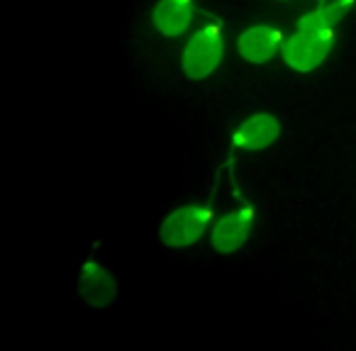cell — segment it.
Returning a JSON list of instances; mask_svg holds the SVG:
<instances>
[{"label":"cell","mask_w":356,"mask_h":351,"mask_svg":"<svg viewBox=\"0 0 356 351\" xmlns=\"http://www.w3.org/2000/svg\"><path fill=\"white\" fill-rule=\"evenodd\" d=\"M354 3L356 0H330L325 6L302 15L298 20L296 32L283 40V61L293 71H300V74L325 64L332 47H334L337 27L341 25L346 13L354 8Z\"/></svg>","instance_id":"cell-1"},{"label":"cell","mask_w":356,"mask_h":351,"mask_svg":"<svg viewBox=\"0 0 356 351\" xmlns=\"http://www.w3.org/2000/svg\"><path fill=\"white\" fill-rule=\"evenodd\" d=\"M213 222V205L210 203H191L173 210L159 227V239L168 249H184L195 244L205 234Z\"/></svg>","instance_id":"cell-2"},{"label":"cell","mask_w":356,"mask_h":351,"mask_svg":"<svg viewBox=\"0 0 356 351\" xmlns=\"http://www.w3.org/2000/svg\"><path fill=\"white\" fill-rule=\"evenodd\" d=\"M225 56V40L218 22H208L188 40L184 49V74L193 81H205Z\"/></svg>","instance_id":"cell-3"},{"label":"cell","mask_w":356,"mask_h":351,"mask_svg":"<svg viewBox=\"0 0 356 351\" xmlns=\"http://www.w3.org/2000/svg\"><path fill=\"white\" fill-rule=\"evenodd\" d=\"M76 291H79V295L83 297L90 307L105 310V307L113 305V300L118 297V281H115V276L103 263L95 261V259H88V261H83L79 268Z\"/></svg>","instance_id":"cell-4"},{"label":"cell","mask_w":356,"mask_h":351,"mask_svg":"<svg viewBox=\"0 0 356 351\" xmlns=\"http://www.w3.org/2000/svg\"><path fill=\"white\" fill-rule=\"evenodd\" d=\"M254 227V208L242 205V208L232 210V213L222 215L213 227V249L220 254H234L247 244L249 234Z\"/></svg>","instance_id":"cell-5"},{"label":"cell","mask_w":356,"mask_h":351,"mask_svg":"<svg viewBox=\"0 0 356 351\" xmlns=\"http://www.w3.org/2000/svg\"><path fill=\"white\" fill-rule=\"evenodd\" d=\"M283 47L281 30L271 25H254L244 30L237 40V51L249 64H266L276 56V51Z\"/></svg>","instance_id":"cell-6"},{"label":"cell","mask_w":356,"mask_h":351,"mask_svg":"<svg viewBox=\"0 0 356 351\" xmlns=\"http://www.w3.org/2000/svg\"><path fill=\"white\" fill-rule=\"evenodd\" d=\"M281 137V124H278L276 115L259 113L244 120L237 129L232 132V147L234 149H247V152H257V149L271 147L276 139Z\"/></svg>","instance_id":"cell-7"},{"label":"cell","mask_w":356,"mask_h":351,"mask_svg":"<svg viewBox=\"0 0 356 351\" xmlns=\"http://www.w3.org/2000/svg\"><path fill=\"white\" fill-rule=\"evenodd\" d=\"M195 15L193 0H156L152 10L154 27L163 37H181L191 27Z\"/></svg>","instance_id":"cell-8"}]
</instances>
